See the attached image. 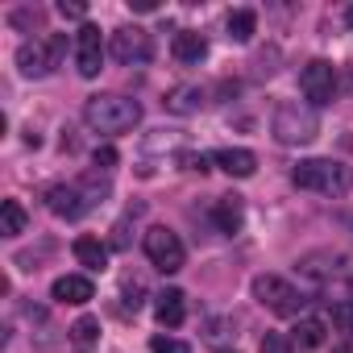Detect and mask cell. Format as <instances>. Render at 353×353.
Wrapping results in <instances>:
<instances>
[{"instance_id": "e575fe53", "label": "cell", "mask_w": 353, "mask_h": 353, "mask_svg": "<svg viewBox=\"0 0 353 353\" xmlns=\"http://www.w3.org/2000/svg\"><path fill=\"white\" fill-rule=\"evenodd\" d=\"M345 26H349V30H353V5H349V9H345Z\"/></svg>"}, {"instance_id": "8fae6325", "label": "cell", "mask_w": 353, "mask_h": 353, "mask_svg": "<svg viewBox=\"0 0 353 353\" xmlns=\"http://www.w3.org/2000/svg\"><path fill=\"white\" fill-rule=\"evenodd\" d=\"M162 104H166V112H174V117H196V112L208 104V92H204L200 83H183V88H170Z\"/></svg>"}, {"instance_id": "2e32d148", "label": "cell", "mask_w": 353, "mask_h": 353, "mask_svg": "<svg viewBox=\"0 0 353 353\" xmlns=\"http://www.w3.org/2000/svg\"><path fill=\"white\" fill-rule=\"evenodd\" d=\"M212 216H216V229H221V233H241V225H245V208H241V196H221Z\"/></svg>"}, {"instance_id": "ba28073f", "label": "cell", "mask_w": 353, "mask_h": 353, "mask_svg": "<svg viewBox=\"0 0 353 353\" xmlns=\"http://www.w3.org/2000/svg\"><path fill=\"white\" fill-rule=\"evenodd\" d=\"M108 50H112V59H117L121 67H141V63H150L154 42H150V34H145V30L125 26V30H117V34L108 38Z\"/></svg>"}, {"instance_id": "4316f807", "label": "cell", "mask_w": 353, "mask_h": 353, "mask_svg": "<svg viewBox=\"0 0 353 353\" xmlns=\"http://www.w3.org/2000/svg\"><path fill=\"white\" fill-rule=\"evenodd\" d=\"M125 295H129L125 303L137 312V307H141V299H137V295H145V283H141V279H125Z\"/></svg>"}, {"instance_id": "d590c367", "label": "cell", "mask_w": 353, "mask_h": 353, "mask_svg": "<svg viewBox=\"0 0 353 353\" xmlns=\"http://www.w3.org/2000/svg\"><path fill=\"white\" fill-rule=\"evenodd\" d=\"M349 299H353V279H349Z\"/></svg>"}, {"instance_id": "f546056e", "label": "cell", "mask_w": 353, "mask_h": 353, "mask_svg": "<svg viewBox=\"0 0 353 353\" xmlns=\"http://www.w3.org/2000/svg\"><path fill=\"white\" fill-rule=\"evenodd\" d=\"M96 166H100V170H112V166H117V150H112V145H100V150H96Z\"/></svg>"}, {"instance_id": "f1b7e54d", "label": "cell", "mask_w": 353, "mask_h": 353, "mask_svg": "<svg viewBox=\"0 0 353 353\" xmlns=\"http://www.w3.org/2000/svg\"><path fill=\"white\" fill-rule=\"evenodd\" d=\"M9 21H13V26H38V21H42V9H17Z\"/></svg>"}, {"instance_id": "1f68e13d", "label": "cell", "mask_w": 353, "mask_h": 353, "mask_svg": "<svg viewBox=\"0 0 353 353\" xmlns=\"http://www.w3.org/2000/svg\"><path fill=\"white\" fill-rule=\"evenodd\" d=\"M59 13H63V17H75V21H79V17H83L88 9L79 5V0H63V5H59Z\"/></svg>"}, {"instance_id": "7c38bea8", "label": "cell", "mask_w": 353, "mask_h": 353, "mask_svg": "<svg viewBox=\"0 0 353 353\" xmlns=\"http://www.w3.org/2000/svg\"><path fill=\"white\" fill-rule=\"evenodd\" d=\"M154 316H158V324H166V328H179V324L188 320V299H183V291H174V287L158 291V295H154Z\"/></svg>"}, {"instance_id": "d4e9b609", "label": "cell", "mask_w": 353, "mask_h": 353, "mask_svg": "<svg viewBox=\"0 0 353 353\" xmlns=\"http://www.w3.org/2000/svg\"><path fill=\"white\" fill-rule=\"evenodd\" d=\"M332 324H336L341 332H353V299H349V303H336V307H332Z\"/></svg>"}, {"instance_id": "e0dca14e", "label": "cell", "mask_w": 353, "mask_h": 353, "mask_svg": "<svg viewBox=\"0 0 353 353\" xmlns=\"http://www.w3.org/2000/svg\"><path fill=\"white\" fill-rule=\"evenodd\" d=\"M71 250H75V262L88 266V270H104L108 266V245L100 237H75Z\"/></svg>"}, {"instance_id": "484cf974", "label": "cell", "mask_w": 353, "mask_h": 353, "mask_svg": "<svg viewBox=\"0 0 353 353\" xmlns=\"http://www.w3.org/2000/svg\"><path fill=\"white\" fill-rule=\"evenodd\" d=\"M150 349H154V353H192L183 341H174V336H154V341H150Z\"/></svg>"}, {"instance_id": "4fadbf2b", "label": "cell", "mask_w": 353, "mask_h": 353, "mask_svg": "<svg viewBox=\"0 0 353 353\" xmlns=\"http://www.w3.org/2000/svg\"><path fill=\"white\" fill-rule=\"evenodd\" d=\"M50 295H54L59 303H88V299L96 295V287H92L88 274H63V279H54Z\"/></svg>"}, {"instance_id": "277c9868", "label": "cell", "mask_w": 353, "mask_h": 353, "mask_svg": "<svg viewBox=\"0 0 353 353\" xmlns=\"http://www.w3.org/2000/svg\"><path fill=\"white\" fill-rule=\"evenodd\" d=\"M63 50H67V38H63V34L21 42V46H17V67H21V75H30V79H46V75L59 67Z\"/></svg>"}, {"instance_id": "9c48e42d", "label": "cell", "mask_w": 353, "mask_h": 353, "mask_svg": "<svg viewBox=\"0 0 353 353\" xmlns=\"http://www.w3.org/2000/svg\"><path fill=\"white\" fill-rule=\"evenodd\" d=\"M75 67H79L83 79H96L100 75V67H104V38H100L96 26H83L75 34Z\"/></svg>"}, {"instance_id": "603a6c76", "label": "cell", "mask_w": 353, "mask_h": 353, "mask_svg": "<svg viewBox=\"0 0 353 353\" xmlns=\"http://www.w3.org/2000/svg\"><path fill=\"white\" fill-rule=\"evenodd\" d=\"M96 332H100V320H92V316H83V320H75V324H71V341H75V345H83V349L96 341Z\"/></svg>"}, {"instance_id": "8d00e7d4", "label": "cell", "mask_w": 353, "mask_h": 353, "mask_svg": "<svg viewBox=\"0 0 353 353\" xmlns=\"http://www.w3.org/2000/svg\"><path fill=\"white\" fill-rule=\"evenodd\" d=\"M336 353H353V349H336Z\"/></svg>"}, {"instance_id": "52a82bcc", "label": "cell", "mask_w": 353, "mask_h": 353, "mask_svg": "<svg viewBox=\"0 0 353 353\" xmlns=\"http://www.w3.org/2000/svg\"><path fill=\"white\" fill-rule=\"evenodd\" d=\"M336 88H341V75H336V67H332V63H324V59H312V63L299 71V92L312 100V108L332 104Z\"/></svg>"}, {"instance_id": "d6986e66", "label": "cell", "mask_w": 353, "mask_h": 353, "mask_svg": "<svg viewBox=\"0 0 353 353\" xmlns=\"http://www.w3.org/2000/svg\"><path fill=\"white\" fill-rule=\"evenodd\" d=\"M26 225H30V216H26V208H21L17 200H5V204H0V233H5V237H21Z\"/></svg>"}, {"instance_id": "cb8c5ba5", "label": "cell", "mask_w": 353, "mask_h": 353, "mask_svg": "<svg viewBox=\"0 0 353 353\" xmlns=\"http://www.w3.org/2000/svg\"><path fill=\"white\" fill-rule=\"evenodd\" d=\"M258 353H295V341L287 332H266L262 345H258Z\"/></svg>"}, {"instance_id": "44dd1931", "label": "cell", "mask_w": 353, "mask_h": 353, "mask_svg": "<svg viewBox=\"0 0 353 353\" xmlns=\"http://www.w3.org/2000/svg\"><path fill=\"white\" fill-rule=\"evenodd\" d=\"M79 192H83V204L96 208L108 196V179H100V170H92V174H83V179H79Z\"/></svg>"}, {"instance_id": "3957f363", "label": "cell", "mask_w": 353, "mask_h": 353, "mask_svg": "<svg viewBox=\"0 0 353 353\" xmlns=\"http://www.w3.org/2000/svg\"><path fill=\"white\" fill-rule=\"evenodd\" d=\"M270 133L283 141V145H307L316 141L320 133V117L312 104H299V100H283L270 117Z\"/></svg>"}, {"instance_id": "6da1fadb", "label": "cell", "mask_w": 353, "mask_h": 353, "mask_svg": "<svg viewBox=\"0 0 353 353\" xmlns=\"http://www.w3.org/2000/svg\"><path fill=\"white\" fill-rule=\"evenodd\" d=\"M141 121V104L129 96H92L83 104V125L96 133H129Z\"/></svg>"}, {"instance_id": "4dcf8cb0", "label": "cell", "mask_w": 353, "mask_h": 353, "mask_svg": "<svg viewBox=\"0 0 353 353\" xmlns=\"http://www.w3.org/2000/svg\"><path fill=\"white\" fill-rule=\"evenodd\" d=\"M179 162H183L188 170H200V174L208 170V158H204V154H179Z\"/></svg>"}, {"instance_id": "30bf717a", "label": "cell", "mask_w": 353, "mask_h": 353, "mask_svg": "<svg viewBox=\"0 0 353 353\" xmlns=\"http://www.w3.org/2000/svg\"><path fill=\"white\" fill-rule=\"evenodd\" d=\"M46 208H50L59 221H79V216L88 212L79 183H54V188L46 192Z\"/></svg>"}, {"instance_id": "836d02e7", "label": "cell", "mask_w": 353, "mask_h": 353, "mask_svg": "<svg viewBox=\"0 0 353 353\" xmlns=\"http://www.w3.org/2000/svg\"><path fill=\"white\" fill-rule=\"evenodd\" d=\"M129 5H133L137 13H154V0H129Z\"/></svg>"}, {"instance_id": "5b68a950", "label": "cell", "mask_w": 353, "mask_h": 353, "mask_svg": "<svg viewBox=\"0 0 353 353\" xmlns=\"http://www.w3.org/2000/svg\"><path fill=\"white\" fill-rule=\"evenodd\" d=\"M254 299H258L262 307H270L274 316H299L303 303H307V295L295 291V287H291L287 279H279V274H258V279H254Z\"/></svg>"}, {"instance_id": "9a60e30c", "label": "cell", "mask_w": 353, "mask_h": 353, "mask_svg": "<svg viewBox=\"0 0 353 353\" xmlns=\"http://www.w3.org/2000/svg\"><path fill=\"white\" fill-rule=\"evenodd\" d=\"M170 54L179 59V63H188V67H196V63L208 54V42H204V34H196V30H183V34H174V42H170Z\"/></svg>"}, {"instance_id": "d6a6232c", "label": "cell", "mask_w": 353, "mask_h": 353, "mask_svg": "<svg viewBox=\"0 0 353 353\" xmlns=\"http://www.w3.org/2000/svg\"><path fill=\"white\" fill-rule=\"evenodd\" d=\"M341 88H345V96H349V100H353V63H349V67H345V75H341Z\"/></svg>"}, {"instance_id": "ffe728a7", "label": "cell", "mask_w": 353, "mask_h": 353, "mask_svg": "<svg viewBox=\"0 0 353 353\" xmlns=\"http://www.w3.org/2000/svg\"><path fill=\"white\" fill-rule=\"evenodd\" d=\"M254 30H258V13H254V9H237V13H229V42H250Z\"/></svg>"}, {"instance_id": "7402d4cb", "label": "cell", "mask_w": 353, "mask_h": 353, "mask_svg": "<svg viewBox=\"0 0 353 353\" xmlns=\"http://www.w3.org/2000/svg\"><path fill=\"white\" fill-rule=\"evenodd\" d=\"M291 341H299L303 349H316V345H324V324L307 316V320H299V324H295V336H291Z\"/></svg>"}, {"instance_id": "7a4b0ae2", "label": "cell", "mask_w": 353, "mask_h": 353, "mask_svg": "<svg viewBox=\"0 0 353 353\" xmlns=\"http://www.w3.org/2000/svg\"><path fill=\"white\" fill-rule=\"evenodd\" d=\"M291 179L295 188L303 192H320V196H345L349 183H353V174L345 162H332V158H307L291 170Z\"/></svg>"}, {"instance_id": "ac0fdd59", "label": "cell", "mask_w": 353, "mask_h": 353, "mask_svg": "<svg viewBox=\"0 0 353 353\" xmlns=\"http://www.w3.org/2000/svg\"><path fill=\"white\" fill-rule=\"evenodd\" d=\"M341 266V254H303L299 258V274H307V279H328L332 270Z\"/></svg>"}, {"instance_id": "74e56055", "label": "cell", "mask_w": 353, "mask_h": 353, "mask_svg": "<svg viewBox=\"0 0 353 353\" xmlns=\"http://www.w3.org/2000/svg\"><path fill=\"white\" fill-rule=\"evenodd\" d=\"M225 353H233V349H225Z\"/></svg>"}, {"instance_id": "83f0119b", "label": "cell", "mask_w": 353, "mask_h": 353, "mask_svg": "<svg viewBox=\"0 0 353 353\" xmlns=\"http://www.w3.org/2000/svg\"><path fill=\"white\" fill-rule=\"evenodd\" d=\"M204 336H208V341H225V336H233V320H212Z\"/></svg>"}, {"instance_id": "5bb4252c", "label": "cell", "mask_w": 353, "mask_h": 353, "mask_svg": "<svg viewBox=\"0 0 353 353\" xmlns=\"http://www.w3.org/2000/svg\"><path fill=\"white\" fill-rule=\"evenodd\" d=\"M212 162L229 174V179H250V174L258 170V158H254L250 150H216Z\"/></svg>"}, {"instance_id": "8992f818", "label": "cell", "mask_w": 353, "mask_h": 353, "mask_svg": "<svg viewBox=\"0 0 353 353\" xmlns=\"http://www.w3.org/2000/svg\"><path fill=\"white\" fill-rule=\"evenodd\" d=\"M145 258H150V266L154 270H162V274H174V270H183V262H188V250H183V241H179V233H170L166 225H154V229H145Z\"/></svg>"}]
</instances>
